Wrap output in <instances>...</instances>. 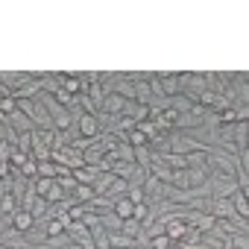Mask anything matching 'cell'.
<instances>
[{
	"label": "cell",
	"instance_id": "obj_1",
	"mask_svg": "<svg viewBox=\"0 0 249 249\" xmlns=\"http://www.w3.org/2000/svg\"><path fill=\"white\" fill-rule=\"evenodd\" d=\"M50 161H53V164H59V167H68V170L85 167L82 153H79V150H73V147H56V150H50Z\"/></svg>",
	"mask_w": 249,
	"mask_h": 249
},
{
	"label": "cell",
	"instance_id": "obj_2",
	"mask_svg": "<svg viewBox=\"0 0 249 249\" xmlns=\"http://www.w3.org/2000/svg\"><path fill=\"white\" fill-rule=\"evenodd\" d=\"M76 126H79V135H82V138H91V141L100 138V126H97V117H94V114H82V117L76 120Z\"/></svg>",
	"mask_w": 249,
	"mask_h": 249
},
{
	"label": "cell",
	"instance_id": "obj_3",
	"mask_svg": "<svg viewBox=\"0 0 249 249\" xmlns=\"http://www.w3.org/2000/svg\"><path fill=\"white\" fill-rule=\"evenodd\" d=\"M6 120H9V126H12L18 135H24V132H33V129H36V123H33V120L24 114V111H12Z\"/></svg>",
	"mask_w": 249,
	"mask_h": 249
},
{
	"label": "cell",
	"instance_id": "obj_4",
	"mask_svg": "<svg viewBox=\"0 0 249 249\" xmlns=\"http://www.w3.org/2000/svg\"><path fill=\"white\" fill-rule=\"evenodd\" d=\"M123 108H126V100H123L120 94H106V100H103V106H100V111L114 114V117H120Z\"/></svg>",
	"mask_w": 249,
	"mask_h": 249
},
{
	"label": "cell",
	"instance_id": "obj_5",
	"mask_svg": "<svg viewBox=\"0 0 249 249\" xmlns=\"http://www.w3.org/2000/svg\"><path fill=\"white\" fill-rule=\"evenodd\" d=\"M62 91L71 97H79V94H85V85L79 82L76 73H62Z\"/></svg>",
	"mask_w": 249,
	"mask_h": 249
},
{
	"label": "cell",
	"instance_id": "obj_6",
	"mask_svg": "<svg viewBox=\"0 0 249 249\" xmlns=\"http://www.w3.org/2000/svg\"><path fill=\"white\" fill-rule=\"evenodd\" d=\"M71 176L76 179V185H91L94 188V182H97V176H100V170L97 167H76V170H71Z\"/></svg>",
	"mask_w": 249,
	"mask_h": 249
},
{
	"label": "cell",
	"instance_id": "obj_7",
	"mask_svg": "<svg viewBox=\"0 0 249 249\" xmlns=\"http://www.w3.org/2000/svg\"><path fill=\"white\" fill-rule=\"evenodd\" d=\"M103 156H106V150L100 147V141H94L88 150H82V161H85L88 167H97V164L103 161Z\"/></svg>",
	"mask_w": 249,
	"mask_h": 249
},
{
	"label": "cell",
	"instance_id": "obj_8",
	"mask_svg": "<svg viewBox=\"0 0 249 249\" xmlns=\"http://www.w3.org/2000/svg\"><path fill=\"white\" fill-rule=\"evenodd\" d=\"M33 226H36V220H33V214H30V211L18 208V211L12 214V229H18V231H30Z\"/></svg>",
	"mask_w": 249,
	"mask_h": 249
},
{
	"label": "cell",
	"instance_id": "obj_9",
	"mask_svg": "<svg viewBox=\"0 0 249 249\" xmlns=\"http://www.w3.org/2000/svg\"><path fill=\"white\" fill-rule=\"evenodd\" d=\"M231 144L237 147V150H249L246 144H249V126L246 123H234V129H231Z\"/></svg>",
	"mask_w": 249,
	"mask_h": 249
},
{
	"label": "cell",
	"instance_id": "obj_10",
	"mask_svg": "<svg viewBox=\"0 0 249 249\" xmlns=\"http://www.w3.org/2000/svg\"><path fill=\"white\" fill-rule=\"evenodd\" d=\"M231 205H234V214H237V217H246V220H249V194L234 191V194H231Z\"/></svg>",
	"mask_w": 249,
	"mask_h": 249
},
{
	"label": "cell",
	"instance_id": "obj_11",
	"mask_svg": "<svg viewBox=\"0 0 249 249\" xmlns=\"http://www.w3.org/2000/svg\"><path fill=\"white\" fill-rule=\"evenodd\" d=\"M114 214H117L120 220H129V217L135 214V202H129V196L114 199Z\"/></svg>",
	"mask_w": 249,
	"mask_h": 249
},
{
	"label": "cell",
	"instance_id": "obj_12",
	"mask_svg": "<svg viewBox=\"0 0 249 249\" xmlns=\"http://www.w3.org/2000/svg\"><path fill=\"white\" fill-rule=\"evenodd\" d=\"M132 170H135V161H114L111 164V176H117V179H129L132 176Z\"/></svg>",
	"mask_w": 249,
	"mask_h": 249
},
{
	"label": "cell",
	"instance_id": "obj_13",
	"mask_svg": "<svg viewBox=\"0 0 249 249\" xmlns=\"http://www.w3.org/2000/svg\"><path fill=\"white\" fill-rule=\"evenodd\" d=\"M126 191H129V185H126V179H117L114 176V182H111V188L106 191V196L114 202V199H120V196H126Z\"/></svg>",
	"mask_w": 249,
	"mask_h": 249
},
{
	"label": "cell",
	"instance_id": "obj_14",
	"mask_svg": "<svg viewBox=\"0 0 249 249\" xmlns=\"http://www.w3.org/2000/svg\"><path fill=\"white\" fill-rule=\"evenodd\" d=\"M117 82H120V73H117V71H106V73H100V85H103L106 94H114Z\"/></svg>",
	"mask_w": 249,
	"mask_h": 249
},
{
	"label": "cell",
	"instance_id": "obj_15",
	"mask_svg": "<svg viewBox=\"0 0 249 249\" xmlns=\"http://www.w3.org/2000/svg\"><path fill=\"white\" fill-rule=\"evenodd\" d=\"M100 223H103L106 231H120V226H123V220H120L114 211H103V214H100Z\"/></svg>",
	"mask_w": 249,
	"mask_h": 249
},
{
	"label": "cell",
	"instance_id": "obj_16",
	"mask_svg": "<svg viewBox=\"0 0 249 249\" xmlns=\"http://www.w3.org/2000/svg\"><path fill=\"white\" fill-rule=\"evenodd\" d=\"M21 79H24V71H0V85L9 88V91H12Z\"/></svg>",
	"mask_w": 249,
	"mask_h": 249
},
{
	"label": "cell",
	"instance_id": "obj_17",
	"mask_svg": "<svg viewBox=\"0 0 249 249\" xmlns=\"http://www.w3.org/2000/svg\"><path fill=\"white\" fill-rule=\"evenodd\" d=\"M120 234H126V237L138 240V234H141V223H138L135 217H129V220H123V226H120Z\"/></svg>",
	"mask_w": 249,
	"mask_h": 249
},
{
	"label": "cell",
	"instance_id": "obj_18",
	"mask_svg": "<svg viewBox=\"0 0 249 249\" xmlns=\"http://www.w3.org/2000/svg\"><path fill=\"white\" fill-rule=\"evenodd\" d=\"M111 182H114V176H111V173H100V176H97V182H94V194H97V196H106V191L111 188Z\"/></svg>",
	"mask_w": 249,
	"mask_h": 249
},
{
	"label": "cell",
	"instance_id": "obj_19",
	"mask_svg": "<svg viewBox=\"0 0 249 249\" xmlns=\"http://www.w3.org/2000/svg\"><path fill=\"white\" fill-rule=\"evenodd\" d=\"M47 211H50V202H47L44 196H38V199L33 202V208H30L33 220H44V217H47Z\"/></svg>",
	"mask_w": 249,
	"mask_h": 249
},
{
	"label": "cell",
	"instance_id": "obj_20",
	"mask_svg": "<svg viewBox=\"0 0 249 249\" xmlns=\"http://www.w3.org/2000/svg\"><path fill=\"white\" fill-rule=\"evenodd\" d=\"M114 94H120L123 100H135V85H132V82H126V79H123V73H120V82H117Z\"/></svg>",
	"mask_w": 249,
	"mask_h": 249
},
{
	"label": "cell",
	"instance_id": "obj_21",
	"mask_svg": "<svg viewBox=\"0 0 249 249\" xmlns=\"http://www.w3.org/2000/svg\"><path fill=\"white\" fill-rule=\"evenodd\" d=\"M85 94H88V97H91V100L97 103V108H100V106H103V100H106V91H103L100 79H97V82H91V85L85 88Z\"/></svg>",
	"mask_w": 249,
	"mask_h": 249
},
{
	"label": "cell",
	"instance_id": "obj_22",
	"mask_svg": "<svg viewBox=\"0 0 249 249\" xmlns=\"http://www.w3.org/2000/svg\"><path fill=\"white\" fill-rule=\"evenodd\" d=\"M71 196H73V199H76L79 205H85V202H88V199L94 196V188H91V185H76Z\"/></svg>",
	"mask_w": 249,
	"mask_h": 249
},
{
	"label": "cell",
	"instance_id": "obj_23",
	"mask_svg": "<svg viewBox=\"0 0 249 249\" xmlns=\"http://www.w3.org/2000/svg\"><path fill=\"white\" fill-rule=\"evenodd\" d=\"M15 150H18V153H24V156H33V135H30V132L18 135V144H15Z\"/></svg>",
	"mask_w": 249,
	"mask_h": 249
},
{
	"label": "cell",
	"instance_id": "obj_24",
	"mask_svg": "<svg viewBox=\"0 0 249 249\" xmlns=\"http://www.w3.org/2000/svg\"><path fill=\"white\" fill-rule=\"evenodd\" d=\"M150 161H153V150L150 147H135V164L150 167Z\"/></svg>",
	"mask_w": 249,
	"mask_h": 249
},
{
	"label": "cell",
	"instance_id": "obj_25",
	"mask_svg": "<svg viewBox=\"0 0 249 249\" xmlns=\"http://www.w3.org/2000/svg\"><path fill=\"white\" fill-rule=\"evenodd\" d=\"M56 185H59L65 194H73V188H76V179H73V176H71V170H68V173L56 176Z\"/></svg>",
	"mask_w": 249,
	"mask_h": 249
},
{
	"label": "cell",
	"instance_id": "obj_26",
	"mask_svg": "<svg viewBox=\"0 0 249 249\" xmlns=\"http://www.w3.org/2000/svg\"><path fill=\"white\" fill-rule=\"evenodd\" d=\"M53 182H56V179L36 176V179H33V185H36V194H38V196H47V194H50V188H53Z\"/></svg>",
	"mask_w": 249,
	"mask_h": 249
},
{
	"label": "cell",
	"instance_id": "obj_27",
	"mask_svg": "<svg viewBox=\"0 0 249 249\" xmlns=\"http://www.w3.org/2000/svg\"><path fill=\"white\" fill-rule=\"evenodd\" d=\"M15 211H18V199L12 194L0 196V214H15Z\"/></svg>",
	"mask_w": 249,
	"mask_h": 249
},
{
	"label": "cell",
	"instance_id": "obj_28",
	"mask_svg": "<svg viewBox=\"0 0 249 249\" xmlns=\"http://www.w3.org/2000/svg\"><path fill=\"white\" fill-rule=\"evenodd\" d=\"M91 237H94V249H108V231L106 229H94Z\"/></svg>",
	"mask_w": 249,
	"mask_h": 249
},
{
	"label": "cell",
	"instance_id": "obj_29",
	"mask_svg": "<svg viewBox=\"0 0 249 249\" xmlns=\"http://www.w3.org/2000/svg\"><path fill=\"white\" fill-rule=\"evenodd\" d=\"M147 246H150V249H170V246H173V240H170L167 234H156V237H150V240H147Z\"/></svg>",
	"mask_w": 249,
	"mask_h": 249
},
{
	"label": "cell",
	"instance_id": "obj_30",
	"mask_svg": "<svg viewBox=\"0 0 249 249\" xmlns=\"http://www.w3.org/2000/svg\"><path fill=\"white\" fill-rule=\"evenodd\" d=\"M44 223H47V226H44V229H47V237L65 234V223H62V220H56V217H53V220H44Z\"/></svg>",
	"mask_w": 249,
	"mask_h": 249
},
{
	"label": "cell",
	"instance_id": "obj_31",
	"mask_svg": "<svg viewBox=\"0 0 249 249\" xmlns=\"http://www.w3.org/2000/svg\"><path fill=\"white\" fill-rule=\"evenodd\" d=\"M18 170H21L27 179H36V176H38V161H36V159H27L24 167H18Z\"/></svg>",
	"mask_w": 249,
	"mask_h": 249
},
{
	"label": "cell",
	"instance_id": "obj_32",
	"mask_svg": "<svg viewBox=\"0 0 249 249\" xmlns=\"http://www.w3.org/2000/svg\"><path fill=\"white\" fill-rule=\"evenodd\" d=\"M229 243H231L234 249H249V234L234 231V234H229Z\"/></svg>",
	"mask_w": 249,
	"mask_h": 249
},
{
	"label": "cell",
	"instance_id": "obj_33",
	"mask_svg": "<svg viewBox=\"0 0 249 249\" xmlns=\"http://www.w3.org/2000/svg\"><path fill=\"white\" fill-rule=\"evenodd\" d=\"M65 196H68V194H65V191H62V188H59V185H56V182H53V188H50V194H47V196H44V199H47V202H50V205H56V202H62V199H65Z\"/></svg>",
	"mask_w": 249,
	"mask_h": 249
},
{
	"label": "cell",
	"instance_id": "obj_34",
	"mask_svg": "<svg viewBox=\"0 0 249 249\" xmlns=\"http://www.w3.org/2000/svg\"><path fill=\"white\" fill-rule=\"evenodd\" d=\"M82 214H85V205H73V208H68V217H71V220H82Z\"/></svg>",
	"mask_w": 249,
	"mask_h": 249
},
{
	"label": "cell",
	"instance_id": "obj_35",
	"mask_svg": "<svg viewBox=\"0 0 249 249\" xmlns=\"http://www.w3.org/2000/svg\"><path fill=\"white\" fill-rule=\"evenodd\" d=\"M132 217H135V220L141 223V220L147 217V205H144V202H141V205H135V214H132Z\"/></svg>",
	"mask_w": 249,
	"mask_h": 249
},
{
	"label": "cell",
	"instance_id": "obj_36",
	"mask_svg": "<svg viewBox=\"0 0 249 249\" xmlns=\"http://www.w3.org/2000/svg\"><path fill=\"white\" fill-rule=\"evenodd\" d=\"M30 249H50V243H47V240H44V243H33Z\"/></svg>",
	"mask_w": 249,
	"mask_h": 249
},
{
	"label": "cell",
	"instance_id": "obj_37",
	"mask_svg": "<svg viewBox=\"0 0 249 249\" xmlns=\"http://www.w3.org/2000/svg\"><path fill=\"white\" fill-rule=\"evenodd\" d=\"M6 97H9V88H3V85H0V103H3Z\"/></svg>",
	"mask_w": 249,
	"mask_h": 249
},
{
	"label": "cell",
	"instance_id": "obj_38",
	"mask_svg": "<svg viewBox=\"0 0 249 249\" xmlns=\"http://www.w3.org/2000/svg\"><path fill=\"white\" fill-rule=\"evenodd\" d=\"M0 249H12V246H6V243H0Z\"/></svg>",
	"mask_w": 249,
	"mask_h": 249
},
{
	"label": "cell",
	"instance_id": "obj_39",
	"mask_svg": "<svg viewBox=\"0 0 249 249\" xmlns=\"http://www.w3.org/2000/svg\"><path fill=\"white\" fill-rule=\"evenodd\" d=\"M170 249H182V246H179V243H173V246H170Z\"/></svg>",
	"mask_w": 249,
	"mask_h": 249
},
{
	"label": "cell",
	"instance_id": "obj_40",
	"mask_svg": "<svg viewBox=\"0 0 249 249\" xmlns=\"http://www.w3.org/2000/svg\"><path fill=\"white\" fill-rule=\"evenodd\" d=\"M141 249H150V246H141Z\"/></svg>",
	"mask_w": 249,
	"mask_h": 249
},
{
	"label": "cell",
	"instance_id": "obj_41",
	"mask_svg": "<svg viewBox=\"0 0 249 249\" xmlns=\"http://www.w3.org/2000/svg\"><path fill=\"white\" fill-rule=\"evenodd\" d=\"M196 249H199V246H196Z\"/></svg>",
	"mask_w": 249,
	"mask_h": 249
}]
</instances>
